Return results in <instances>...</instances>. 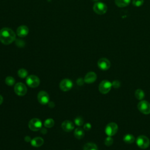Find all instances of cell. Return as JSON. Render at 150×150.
Returning a JSON list of instances; mask_svg holds the SVG:
<instances>
[{
	"label": "cell",
	"instance_id": "cell-1",
	"mask_svg": "<svg viewBox=\"0 0 150 150\" xmlns=\"http://www.w3.org/2000/svg\"><path fill=\"white\" fill-rule=\"evenodd\" d=\"M16 38L15 33L9 28H4L0 30V41L4 45L12 43Z\"/></svg>",
	"mask_w": 150,
	"mask_h": 150
},
{
	"label": "cell",
	"instance_id": "cell-2",
	"mask_svg": "<svg viewBox=\"0 0 150 150\" xmlns=\"http://www.w3.org/2000/svg\"><path fill=\"white\" fill-rule=\"evenodd\" d=\"M93 11L98 15H103L107 11V6L104 2H97L93 5Z\"/></svg>",
	"mask_w": 150,
	"mask_h": 150
},
{
	"label": "cell",
	"instance_id": "cell-3",
	"mask_svg": "<svg viewBox=\"0 0 150 150\" xmlns=\"http://www.w3.org/2000/svg\"><path fill=\"white\" fill-rule=\"evenodd\" d=\"M136 143L138 147L140 148L146 149L149 146L150 144V141L147 137L145 135H140L137 138Z\"/></svg>",
	"mask_w": 150,
	"mask_h": 150
},
{
	"label": "cell",
	"instance_id": "cell-4",
	"mask_svg": "<svg viewBox=\"0 0 150 150\" xmlns=\"http://www.w3.org/2000/svg\"><path fill=\"white\" fill-rule=\"evenodd\" d=\"M26 82L29 87L35 88L40 84V79L35 75H30L26 77Z\"/></svg>",
	"mask_w": 150,
	"mask_h": 150
},
{
	"label": "cell",
	"instance_id": "cell-5",
	"mask_svg": "<svg viewBox=\"0 0 150 150\" xmlns=\"http://www.w3.org/2000/svg\"><path fill=\"white\" fill-rule=\"evenodd\" d=\"M42 125V121L36 118L31 119L28 124L29 128L30 130L33 131H37L41 129Z\"/></svg>",
	"mask_w": 150,
	"mask_h": 150
},
{
	"label": "cell",
	"instance_id": "cell-6",
	"mask_svg": "<svg viewBox=\"0 0 150 150\" xmlns=\"http://www.w3.org/2000/svg\"><path fill=\"white\" fill-rule=\"evenodd\" d=\"M138 110L144 114H150V103L147 101L141 100L138 104Z\"/></svg>",
	"mask_w": 150,
	"mask_h": 150
},
{
	"label": "cell",
	"instance_id": "cell-7",
	"mask_svg": "<svg viewBox=\"0 0 150 150\" xmlns=\"http://www.w3.org/2000/svg\"><path fill=\"white\" fill-rule=\"evenodd\" d=\"M112 87V83L108 80H103L99 84L98 90L102 94L108 93Z\"/></svg>",
	"mask_w": 150,
	"mask_h": 150
},
{
	"label": "cell",
	"instance_id": "cell-8",
	"mask_svg": "<svg viewBox=\"0 0 150 150\" xmlns=\"http://www.w3.org/2000/svg\"><path fill=\"white\" fill-rule=\"evenodd\" d=\"M118 131V125L115 122H110L108 124L105 128V134L110 137L114 135Z\"/></svg>",
	"mask_w": 150,
	"mask_h": 150
},
{
	"label": "cell",
	"instance_id": "cell-9",
	"mask_svg": "<svg viewBox=\"0 0 150 150\" xmlns=\"http://www.w3.org/2000/svg\"><path fill=\"white\" fill-rule=\"evenodd\" d=\"M15 93L19 96H23L27 93V88L22 83H18L14 87Z\"/></svg>",
	"mask_w": 150,
	"mask_h": 150
},
{
	"label": "cell",
	"instance_id": "cell-10",
	"mask_svg": "<svg viewBox=\"0 0 150 150\" xmlns=\"http://www.w3.org/2000/svg\"><path fill=\"white\" fill-rule=\"evenodd\" d=\"M73 85V84L71 80L68 79H64L60 81L59 86L62 91H67L72 88Z\"/></svg>",
	"mask_w": 150,
	"mask_h": 150
},
{
	"label": "cell",
	"instance_id": "cell-11",
	"mask_svg": "<svg viewBox=\"0 0 150 150\" xmlns=\"http://www.w3.org/2000/svg\"><path fill=\"white\" fill-rule=\"evenodd\" d=\"M49 96L45 91H40L38 94V100L39 103L42 105L47 104L49 101Z\"/></svg>",
	"mask_w": 150,
	"mask_h": 150
},
{
	"label": "cell",
	"instance_id": "cell-12",
	"mask_svg": "<svg viewBox=\"0 0 150 150\" xmlns=\"http://www.w3.org/2000/svg\"><path fill=\"white\" fill-rule=\"evenodd\" d=\"M98 67L102 70H108L111 66L110 62L106 58H101L97 62Z\"/></svg>",
	"mask_w": 150,
	"mask_h": 150
},
{
	"label": "cell",
	"instance_id": "cell-13",
	"mask_svg": "<svg viewBox=\"0 0 150 150\" xmlns=\"http://www.w3.org/2000/svg\"><path fill=\"white\" fill-rule=\"evenodd\" d=\"M29 33V29L25 25H21L16 29V34L20 38H24Z\"/></svg>",
	"mask_w": 150,
	"mask_h": 150
},
{
	"label": "cell",
	"instance_id": "cell-14",
	"mask_svg": "<svg viewBox=\"0 0 150 150\" xmlns=\"http://www.w3.org/2000/svg\"><path fill=\"white\" fill-rule=\"evenodd\" d=\"M97 79V74L93 71H90L87 73L84 79L85 83L87 84H91L94 83Z\"/></svg>",
	"mask_w": 150,
	"mask_h": 150
},
{
	"label": "cell",
	"instance_id": "cell-15",
	"mask_svg": "<svg viewBox=\"0 0 150 150\" xmlns=\"http://www.w3.org/2000/svg\"><path fill=\"white\" fill-rule=\"evenodd\" d=\"M73 123L69 120H65L62 124V129L66 132H70L74 129Z\"/></svg>",
	"mask_w": 150,
	"mask_h": 150
},
{
	"label": "cell",
	"instance_id": "cell-16",
	"mask_svg": "<svg viewBox=\"0 0 150 150\" xmlns=\"http://www.w3.org/2000/svg\"><path fill=\"white\" fill-rule=\"evenodd\" d=\"M44 142V140L41 137H35L31 139L30 144L34 147H39L43 145Z\"/></svg>",
	"mask_w": 150,
	"mask_h": 150
},
{
	"label": "cell",
	"instance_id": "cell-17",
	"mask_svg": "<svg viewBox=\"0 0 150 150\" xmlns=\"http://www.w3.org/2000/svg\"><path fill=\"white\" fill-rule=\"evenodd\" d=\"M131 0H115V5L120 8H123L128 6Z\"/></svg>",
	"mask_w": 150,
	"mask_h": 150
},
{
	"label": "cell",
	"instance_id": "cell-18",
	"mask_svg": "<svg viewBox=\"0 0 150 150\" xmlns=\"http://www.w3.org/2000/svg\"><path fill=\"white\" fill-rule=\"evenodd\" d=\"M74 136L75 137L77 138V139H80L81 138H83L84 136V130L80 128H76L74 131Z\"/></svg>",
	"mask_w": 150,
	"mask_h": 150
},
{
	"label": "cell",
	"instance_id": "cell-19",
	"mask_svg": "<svg viewBox=\"0 0 150 150\" xmlns=\"http://www.w3.org/2000/svg\"><path fill=\"white\" fill-rule=\"evenodd\" d=\"M123 140L127 144H132L135 141V137L132 134H127L124 135Z\"/></svg>",
	"mask_w": 150,
	"mask_h": 150
},
{
	"label": "cell",
	"instance_id": "cell-20",
	"mask_svg": "<svg viewBox=\"0 0 150 150\" xmlns=\"http://www.w3.org/2000/svg\"><path fill=\"white\" fill-rule=\"evenodd\" d=\"M83 150H98V148L95 144L88 142L84 145Z\"/></svg>",
	"mask_w": 150,
	"mask_h": 150
},
{
	"label": "cell",
	"instance_id": "cell-21",
	"mask_svg": "<svg viewBox=\"0 0 150 150\" xmlns=\"http://www.w3.org/2000/svg\"><path fill=\"white\" fill-rule=\"evenodd\" d=\"M135 96L138 100H141L145 97V93L141 89H137L135 91Z\"/></svg>",
	"mask_w": 150,
	"mask_h": 150
},
{
	"label": "cell",
	"instance_id": "cell-22",
	"mask_svg": "<svg viewBox=\"0 0 150 150\" xmlns=\"http://www.w3.org/2000/svg\"><path fill=\"white\" fill-rule=\"evenodd\" d=\"M28 71L25 69H20L18 71V75L21 79H24L28 77Z\"/></svg>",
	"mask_w": 150,
	"mask_h": 150
},
{
	"label": "cell",
	"instance_id": "cell-23",
	"mask_svg": "<svg viewBox=\"0 0 150 150\" xmlns=\"http://www.w3.org/2000/svg\"><path fill=\"white\" fill-rule=\"evenodd\" d=\"M54 124V121L52 118H47L44 122V125L46 128H52Z\"/></svg>",
	"mask_w": 150,
	"mask_h": 150
},
{
	"label": "cell",
	"instance_id": "cell-24",
	"mask_svg": "<svg viewBox=\"0 0 150 150\" xmlns=\"http://www.w3.org/2000/svg\"><path fill=\"white\" fill-rule=\"evenodd\" d=\"M5 81L6 84H7L8 86H13L15 84V79L13 77H12V76H8V77H6V79H5Z\"/></svg>",
	"mask_w": 150,
	"mask_h": 150
},
{
	"label": "cell",
	"instance_id": "cell-25",
	"mask_svg": "<svg viewBox=\"0 0 150 150\" xmlns=\"http://www.w3.org/2000/svg\"><path fill=\"white\" fill-rule=\"evenodd\" d=\"M144 0H132V4L134 6L139 7L144 4Z\"/></svg>",
	"mask_w": 150,
	"mask_h": 150
},
{
	"label": "cell",
	"instance_id": "cell-26",
	"mask_svg": "<svg viewBox=\"0 0 150 150\" xmlns=\"http://www.w3.org/2000/svg\"><path fill=\"white\" fill-rule=\"evenodd\" d=\"M74 123L77 126H81L83 123V119L81 117H77L74 119Z\"/></svg>",
	"mask_w": 150,
	"mask_h": 150
},
{
	"label": "cell",
	"instance_id": "cell-27",
	"mask_svg": "<svg viewBox=\"0 0 150 150\" xmlns=\"http://www.w3.org/2000/svg\"><path fill=\"white\" fill-rule=\"evenodd\" d=\"M113 139L111 137L108 136L104 140V144L107 146H111L113 144Z\"/></svg>",
	"mask_w": 150,
	"mask_h": 150
},
{
	"label": "cell",
	"instance_id": "cell-28",
	"mask_svg": "<svg viewBox=\"0 0 150 150\" xmlns=\"http://www.w3.org/2000/svg\"><path fill=\"white\" fill-rule=\"evenodd\" d=\"M121 86V83L118 81V80H114L113 81V82L112 83V86L114 88H119Z\"/></svg>",
	"mask_w": 150,
	"mask_h": 150
},
{
	"label": "cell",
	"instance_id": "cell-29",
	"mask_svg": "<svg viewBox=\"0 0 150 150\" xmlns=\"http://www.w3.org/2000/svg\"><path fill=\"white\" fill-rule=\"evenodd\" d=\"M84 129H85V130H87V131H88V130H90V129H91V124H90V123H86V124H85L84 125Z\"/></svg>",
	"mask_w": 150,
	"mask_h": 150
},
{
	"label": "cell",
	"instance_id": "cell-30",
	"mask_svg": "<svg viewBox=\"0 0 150 150\" xmlns=\"http://www.w3.org/2000/svg\"><path fill=\"white\" fill-rule=\"evenodd\" d=\"M25 140L26 142H30V141H31L30 137H29V136H26L25 138Z\"/></svg>",
	"mask_w": 150,
	"mask_h": 150
},
{
	"label": "cell",
	"instance_id": "cell-31",
	"mask_svg": "<svg viewBox=\"0 0 150 150\" xmlns=\"http://www.w3.org/2000/svg\"><path fill=\"white\" fill-rule=\"evenodd\" d=\"M3 100H4V99H3V97H2V96H1V95H0V105L2 103V102H3Z\"/></svg>",
	"mask_w": 150,
	"mask_h": 150
}]
</instances>
